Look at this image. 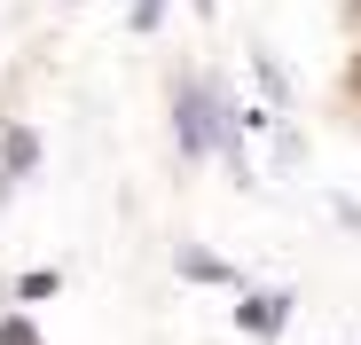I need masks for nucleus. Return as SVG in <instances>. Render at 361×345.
Here are the masks:
<instances>
[{
    "instance_id": "obj_4",
    "label": "nucleus",
    "mask_w": 361,
    "mask_h": 345,
    "mask_svg": "<svg viewBox=\"0 0 361 345\" xmlns=\"http://www.w3.org/2000/svg\"><path fill=\"white\" fill-rule=\"evenodd\" d=\"M244 63H252V79H259L267 110H290V71L275 63V47H267V39H252V55H244Z\"/></svg>"
},
{
    "instance_id": "obj_6",
    "label": "nucleus",
    "mask_w": 361,
    "mask_h": 345,
    "mask_svg": "<svg viewBox=\"0 0 361 345\" xmlns=\"http://www.w3.org/2000/svg\"><path fill=\"white\" fill-rule=\"evenodd\" d=\"M55 291H63V275H55V267H32V275L16 282V299H55Z\"/></svg>"
},
{
    "instance_id": "obj_8",
    "label": "nucleus",
    "mask_w": 361,
    "mask_h": 345,
    "mask_svg": "<svg viewBox=\"0 0 361 345\" xmlns=\"http://www.w3.org/2000/svg\"><path fill=\"white\" fill-rule=\"evenodd\" d=\"M330 212H338V227H345V236H361V204H353V196H338Z\"/></svg>"
},
{
    "instance_id": "obj_10",
    "label": "nucleus",
    "mask_w": 361,
    "mask_h": 345,
    "mask_svg": "<svg viewBox=\"0 0 361 345\" xmlns=\"http://www.w3.org/2000/svg\"><path fill=\"white\" fill-rule=\"evenodd\" d=\"M63 8H87V0H63Z\"/></svg>"
},
{
    "instance_id": "obj_7",
    "label": "nucleus",
    "mask_w": 361,
    "mask_h": 345,
    "mask_svg": "<svg viewBox=\"0 0 361 345\" xmlns=\"http://www.w3.org/2000/svg\"><path fill=\"white\" fill-rule=\"evenodd\" d=\"M0 345H39V322L32 314H0Z\"/></svg>"
},
{
    "instance_id": "obj_1",
    "label": "nucleus",
    "mask_w": 361,
    "mask_h": 345,
    "mask_svg": "<svg viewBox=\"0 0 361 345\" xmlns=\"http://www.w3.org/2000/svg\"><path fill=\"white\" fill-rule=\"evenodd\" d=\"M290 314H298L290 282H235V330H244V337H283Z\"/></svg>"
},
{
    "instance_id": "obj_2",
    "label": "nucleus",
    "mask_w": 361,
    "mask_h": 345,
    "mask_svg": "<svg viewBox=\"0 0 361 345\" xmlns=\"http://www.w3.org/2000/svg\"><path fill=\"white\" fill-rule=\"evenodd\" d=\"M39 172V134L24 118H0V204L16 196V181H32Z\"/></svg>"
},
{
    "instance_id": "obj_3",
    "label": "nucleus",
    "mask_w": 361,
    "mask_h": 345,
    "mask_svg": "<svg viewBox=\"0 0 361 345\" xmlns=\"http://www.w3.org/2000/svg\"><path fill=\"white\" fill-rule=\"evenodd\" d=\"M173 275H180V282H204V291H235V282H244V275H235L212 244H197V236L173 244Z\"/></svg>"
},
{
    "instance_id": "obj_5",
    "label": "nucleus",
    "mask_w": 361,
    "mask_h": 345,
    "mask_svg": "<svg viewBox=\"0 0 361 345\" xmlns=\"http://www.w3.org/2000/svg\"><path fill=\"white\" fill-rule=\"evenodd\" d=\"M165 16H173V0H134V8H126V32H165Z\"/></svg>"
},
{
    "instance_id": "obj_9",
    "label": "nucleus",
    "mask_w": 361,
    "mask_h": 345,
    "mask_svg": "<svg viewBox=\"0 0 361 345\" xmlns=\"http://www.w3.org/2000/svg\"><path fill=\"white\" fill-rule=\"evenodd\" d=\"M189 16H197V24H212V16H220V0H189Z\"/></svg>"
}]
</instances>
